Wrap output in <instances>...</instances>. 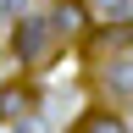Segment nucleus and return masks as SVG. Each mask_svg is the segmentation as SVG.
Instances as JSON below:
<instances>
[{
  "label": "nucleus",
  "instance_id": "nucleus-1",
  "mask_svg": "<svg viewBox=\"0 0 133 133\" xmlns=\"http://www.w3.org/2000/svg\"><path fill=\"white\" fill-rule=\"evenodd\" d=\"M56 28H50V17H22L17 22V33H11V50H17V61L22 66H39V61H50L56 56Z\"/></svg>",
  "mask_w": 133,
  "mask_h": 133
},
{
  "label": "nucleus",
  "instance_id": "nucleus-2",
  "mask_svg": "<svg viewBox=\"0 0 133 133\" xmlns=\"http://www.w3.org/2000/svg\"><path fill=\"white\" fill-rule=\"evenodd\" d=\"M28 116H39V94H33L22 78L0 83V122H28Z\"/></svg>",
  "mask_w": 133,
  "mask_h": 133
},
{
  "label": "nucleus",
  "instance_id": "nucleus-3",
  "mask_svg": "<svg viewBox=\"0 0 133 133\" xmlns=\"http://www.w3.org/2000/svg\"><path fill=\"white\" fill-rule=\"evenodd\" d=\"M100 78H105V94H111V100H133V61H128V56L111 61Z\"/></svg>",
  "mask_w": 133,
  "mask_h": 133
},
{
  "label": "nucleus",
  "instance_id": "nucleus-4",
  "mask_svg": "<svg viewBox=\"0 0 133 133\" xmlns=\"http://www.w3.org/2000/svg\"><path fill=\"white\" fill-rule=\"evenodd\" d=\"M50 28H56V39H72V33L83 28V11L66 0V6H56V11H50Z\"/></svg>",
  "mask_w": 133,
  "mask_h": 133
},
{
  "label": "nucleus",
  "instance_id": "nucleus-5",
  "mask_svg": "<svg viewBox=\"0 0 133 133\" xmlns=\"http://www.w3.org/2000/svg\"><path fill=\"white\" fill-rule=\"evenodd\" d=\"M78 133H128V122L111 116V111H89V116L78 122Z\"/></svg>",
  "mask_w": 133,
  "mask_h": 133
}]
</instances>
